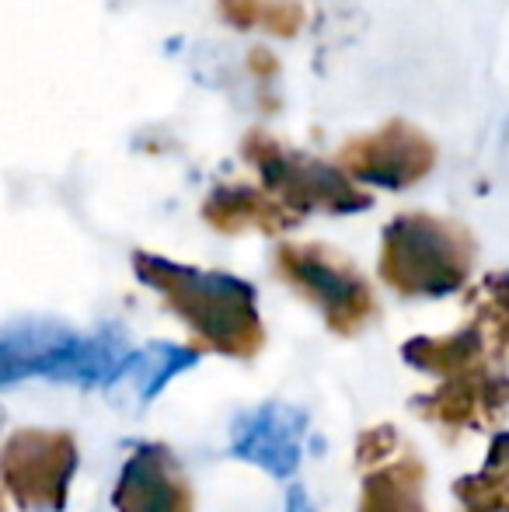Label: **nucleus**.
<instances>
[{
    "mask_svg": "<svg viewBox=\"0 0 509 512\" xmlns=\"http://www.w3.org/2000/svg\"><path fill=\"white\" fill-rule=\"evenodd\" d=\"M136 279L164 297L206 349L220 356L252 359L265 345L262 314H258L255 286L231 272H203L192 265L168 262L161 255L136 251Z\"/></svg>",
    "mask_w": 509,
    "mask_h": 512,
    "instance_id": "f257e3e1",
    "label": "nucleus"
},
{
    "mask_svg": "<svg viewBox=\"0 0 509 512\" xmlns=\"http://www.w3.org/2000/svg\"><path fill=\"white\" fill-rule=\"evenodd\" d=\"M436 143L408 119H391L374 133L353 136L335 154V168L349 182L377 185L387 192H401L419 185L422 178L433 175L436 168Z\"/></svg>",
    "mask_w": 509,
    "mask_h": 512,
    "instance_id": "0eeeda50",
    "label": "nucleus"
},
{
    "mask_svg": "<svg viewBox=\"0 0 509 512\" xmlns=\"http://www.w3.org/2000/svg\"><path fill=\"white\" fill-rule=\"evenodd\" d=\"M506 408V377L499 370H478L450 377L436 394L419 401V411L447 429H482Z\"/></svg>",
    "mask_w": 509,
    "mask_h": 512,
    "instance_id": "9b49d317",
    "label": "nucleus"
},
{
    "mask_svg": "<svg viewBox=\"0 0 509 512\" xmlns=\"http://www.w3.org/2000/svg\"><path fill=\"white\" fill-rule=\"evenodd\" d=\"M196 359H199V349L157 342V345H147V349H140V352H126L119 380H129L133 391L140 394L143 401H150L154 394L164 391V384H168L171 377H178L182 370H189Z\"/></svg>",
    "mask_w": 509,
    "mask_h": 512,
    "instance_id": "4468645a",
    "label": "nucleus"
},
{
    "mask_svg": "<svg viewBox=\"0 0 509 512\" xmlns=\"http://www.w3.org/2000/svg\"><path fill=\"white\" fill-rule=\"evenodd\" d=\"M203 220L210 223L217 234H245V230H258V234H283L286 227L300 223L293 213H286L272 196L252 185H217L203 203Z\"/></svg>",
    "mask_w": 509,
    "mask_h": 512,
    "instance_id": "f8f14e48",
    "label": "nucleus"
},
{
    "mask_svg": "<svg viewBox=\"0 0 509 512\" xmlns=\"http://www.w3.org/2000/svg\"><path fill=\"white\" fill-rule=\"evenodd\" d=\"M112 506L116 512H192L196 502L175 457L150 443L129 453L112 492Z\"/></svg>",
    "mask_w": 509,
    "mask_h": 512,
    "instance_id": "9d476101",
    "label": "nucleus"
},
{
    "mask_svg": "<svg viewBox=\"0 0 509 512\" xmlns=\"http://www.w3.org/2000/svg\"><path fill=\"white\" fill-rule=\"evenodd\" d=\"M503 446L506 439L499 436L492 446V460L482 474L464 478L457 485V499L471 512H506V467H503Z\"/></svg>",
    "mask_w": 509,
    "mask_h": 512,
    "instance_id": "dca6fc26",
    "label": "nucleus"
},
{
    "mask_svg": "<svg viewBox=\"0 0 509 512\" xmlns=\"http://www.w3.org/2000/svg\"><path fill=\"white\" fill-rule=\"evenodd\" d=\"M475 269V237L433 213H401L384 227L377 272L401 297H447Z\"/></svg>",
    "mask_w": 509,
    "mask_h": 512,
    "instance_id": "f03ea898",
    "label": "nucleus"
},
{
    "mask_svg": "<svg viewBox=\"0 0 509 512\" xmlns=\"http://www.w3.org/2000/svg\"><path fill=\"white\" fill-rule=\"evenodd\" d=\"M506 345V304H503V279H492L489 300H482L478 317L461 328L457 335L443 338H412L401 349L405 363H412L415 370L440 373V377H464V373L489 370L485 359L503 356Z\"/></svg>",
    "mask_w": 509,
    "mask_h": 512,
    "instance_id": "6e6552de",
    "label": "nucleus"
},
{
    "mask_svg": "<svg viewBox=\"0 0 509 512\" xmlns=\"http://www.w3.org/2000/svg\"><path fill=\"white\" fill-rule=\"evenodd\" d=\"M77 471V443L63 429H21L0 446V485L25 512H60Z\"/></svg>",
    "mask_w": 509,
    "mask_h": 512,
    "instance_id": "423d86ee",
    "label": "nucleus"
},
{
    "mask_svg": "<svg viewBox=\"0 0 509 512\" xmlns=\"http://www.w3.org/2000/svg\"><path fill=\"white\" fill-rule=\"evenodd\" d=\"M272 262L279 279L293 286L311 307H318L335 335H356L377 314L370 283L346 255L332 251L328 244L286 241L276 248Z\"/></svg>",
    "mask_w": 509,
    "mask_h": 512,
    "instance_id": "39448f33",
    "label": "nucleus"
},
{
    "mask_svg": "<svg viewBox=\"0 0 509 512\" xmlns=\"http://www.w3.org/2000/svg\"><path fill=\"white\" fill-rule=\"evenodd\" d=\"M307 411L290 401H265L231 425V453L238 460L262 467L265 474L286 481L297 474L304 450Z\"/></svg>",
    "mask_w": 509,
    "mask_h": 512,
    "instance_id": "1a4fd4ad",
    "label": "nucleus"
},
{
    "mask_svg": "<svg viewBox=\"0 0 509 512\" xmlns=\"http://www.w3.org/2000/svg\"><path fill=\"white\" fill-rule=\"evenodd\" d=\"M426 467L415 457H398L367 474L360 495V512H426L422 499Z\"/></svg>",
    "mask_w": 509,
    "mask_h": 512,
    "instance_id": "ddd939ff",
    "label": "nucleus"
},
{
    "mask_svg": "<svg viewBox=\"0 0 509 512\" xmlns=\"http://www.w3.org/2000/svg\"><path fill=\"white\" fill-rule=\"evenodd\" d=\"M241 157L258 171L265 196H272L297 220L304 213H314V209L346 216L374 203L370 192L349 182L335 164L286 147L269 129H248L245 140H241Z\"/></svg>",
    "mask_w": 509,
    "mask_h": 512,
    "instance_id": "20e7f679",
    "label": "nucleus"
},
{
    "mask_svg": "<svg viewBox=\"0 0 509 512\" xmlns=\"http://www.w3.org/2000/svg\"><path fill=\"white\" fill-rule=\"evenodd\" d=\"M217 11L241 32L262 28L276 39H293L307 25V7L300 0H217Z\"/></svg>",
    "mask_w": 509,
    "mask_h": 512,
    "instance_id": "2eb2a0df",
    "label": "nucleus"
},
{
    "mask_svg": "<svg viewBox=\"0 0 509 512\" xmlns=\"http://www.w3.org/2000/svg\"><path fill=\"white\" fill-rule=\"evenodd\" d=\"M286 512H314V506L307 502V492L300 485L290 488V499H286Z\"/></svg>",
    "mask_w": 509,
    "mask_h": 512,
    "instance_id": "a211bd4d",
    "label": "nucleus"
},
{
    "mask_svg": "<svg viewBox=\"0 0 509 512\" xmlns=\"http://www.w3.org/2000/svg\"><path fill=\"white\" fill-rule=\"evenodd\" d=\"M248 67H252L258 77H265V81H272V77L279 74V63H276V56H272L269 49H252V56H248Z\"/></svg>",
    "mask_w": 509,
    "mask_h": 512,
    "instance_id": "f3484780",
    "label": "nucleus"
},
{
    "mask_svg": "<svg viewBox=\"0 0 509 512\" xmlns=\"http://www.w3.org/2000/svg\"><path fill=\"white\" fill-rule=\"evenodd\" d=\"M126 349L109 335H74L60 324H14L0 331V384L25 377L109 387L119 380Z\"/></svg>",
    "mask_w": 509,
    "mask_h": 512,
    "instance_id": "7ed1b4c3",
    "label": "nucleus"
}]
</instances>
